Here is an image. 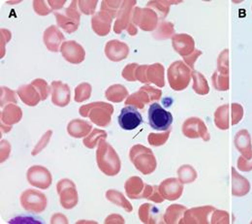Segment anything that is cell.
<instances>
[{"instance_id": "13", "label": "cell", "mask_w": 252, "mask_h": 224, "mask_svg": "<svg viewBox=\"0 0 252 224\" xmlns=\"http://www.w3.org/2000/svg\"><path fill=\"white\" fill-rule=\"evenodd\" d=\"M136 1H130L125 0L123 1V4L119 10L117 20L114 25V32L117 34H121L125 30H127L128 26L131 23L132 19V8L136 4Z\"/></svg>"}, {"instance_id": "27", "label": "cell", "mask_w": 252, "mask_h": 224, "mask_svg": "<svg viewBox=\"0 0 252 224\" xmlns=\"http://www.w3.org/2000/svg\"><path fill=\"white\" fill-rule=\"evenodd\" d=\"M93 87L89 83H82L75 89V101L82 103L91 98Z\"/></svg>"}, {"instance_id": "12", "label": "cell", "mask_w": 252, "mask_h": 224, "mask_svg": "<svg viewBox=\"0 0 252 224\" xmlns=\"http://www.w3.org/2000/svg\"><path fill=\"white\" fill-rule=\"evenodd\" d=\"M105 55L111 62L119 63L127 59L129 47L120 40H110L105 46Z\"/></svg>"}, {"instance_id": "21", "label": "cell", "mask_w": 252, "mask_h": 224, "mask_svg": "<svg viewBox=\"0 0 252 224\" xmlns=\"http://www.w3.org/2000/svg\"><path fill=\"white\" fill-rule=\"evenodd\" d=\"M160 191L163 193L166 199L175 200L181 196L183 192V187L178 183L177 180L170 179L162 183Z\"/></svg>"}, {"instance_id": "41", "label": "cell", "mask_w": 252, "mask_h": 224, "mask_svg": "<svg viewBox=\"0 0 252 224\" xmlns=\"http://www.w3.org/2000/svg\"><path fill=\"white\" fill-rule=\"evenodd\" d=\"M105 224H124L125 222V219L120 216V215H117V214H113L111 216H109L106 220H105Z\"/></svg>"}, {"instance_id": "4", "label": "cell", "mask_w": 252, "mask_h": 224, "mask_svg": "<svg viewBox=\"0 0 252 224\" xmlns=\"http://www.w3.org/2000/svg\"><path fill=\"white\" fill-rule=\"evenodd\" d=\"M54 15L57 20V24L59 28L69 34L77 32L80 27L81 21V13L78 10V1L73 0L68 8H66L63 12L56 11Z\"/></svg>"}, {"instance_id": "25", "label": "cell", "mask_w": 252, "mask_h": 224, "mask_svg": "<svg viewBox=\"0 0 252 224\" xmlns=\"http://www.w3.org/2000/svg\"><path fill=\"white\" fill-rule=\"evenodd\" d=\"M107 137H108V134L105 130L95 128L90 133L89 136H87L84 139L83 143L88 149L93 150L97 147V145L99 144L101 139H107Z\"/></svg>"}, {"instance_id": "9", "label": "cell", "mask_w": 252, "mask_h": 224, "mask_svg": "<svg viewBox=\"0 0 252 224\" xmlns=\"http://www.w3.org/2000/svg\"><path fill=\"white\" fill-rule=\"evenodd\" d=\"M168 74L170 85L175 91H182L188 87L190 73L189 68L183 63L178 62L172 64Z\"/></svg>"}, {"instance_id": "44", "label": "cell", "mask_w": 252, "mask_h": 224, "mask_svg": "<svg viewBox=\"0 0 252 224\" xmlns=\"http://www.w3.org/2000/svg\"><path fill=\"white\" fill-rule=\"evenodd\" d=\"M127 32L131 35V36H134V35H136L137 34V28H135V26H134V24L131 22L130 23V25L128 26V28H127Z\"/></svg>"}, {"instance_id": "29", "label": "cell", "mask_w": 252, "mask_h": 224, "mask_svg": "<svg viewBox=\"0 0 252 224\" xmlns=\"http://www.w3.org/2000/svg\"><path fill=\"white\" fill-rule=\"evenodd\" d=\"M123 4V1H112V0H103L101 2V10L109 14L113 19L117 18L119 10Z\"/></svg>"}, {"instance_id": "39", "label": "cell", "mask_w": 252, "mask_h": 224, "mask_svg": "<svg viewBox=\"0 0 252 224\" xmlns=\"http://www.w3.org/2000/svg\"><path fill=\"white\" fill-rule=\"evenodd\" d=\"M1 55H0V58L3 59V57L5 56V45L7 44V42H9L12 38V33L9 32L8 30H5V29H1Z\"/></svg>"}, {"instance_id": "30", "label": "cell", "mask_w": 252, "mask_h": 224, "mask_svg": "<svg viewBox=\"0 0 252 224\" xmlns=\"http://www.w3.org/2000/svg\"><path fill=\"white\" fill-rule=\"evenodd\" d=\"M18 98L16 92L8 89L7 87L0 88V107L3 109L8 104H17Z\"/></svg>"}, {"instance_id": "5", "label": "cell", "mask_w": 252, "mask_h": 224, "mask_svg": "<svg viewBox=\"0 0 252 224\" xmlns=\"http://www.w3.org/2000/svg\"><path fill=\"white\" fill-rule=\"evenodd\" d=\"M20 201L23 208L32 214L43 213L48 204L47 196L43 192L34 190H27L23 192Z\"/></svg>"}, {"instance_id": "16", "label": "cell", "mask_w": 252, "mask_h": 224, "mask_svg": "<svg viewBox=\"0 0 252 224\" xmlns=\"http://www.w3.org/2000/svg\"><path fill=\"white\" fill-rule=\"evenodd\" d=\"M113 18L105 12H97L92 19V28L98 36H107L111 32Z\"/></svg>"}, {"instance_id": "42", "label": "cell", "mask_w": 252, "mask_h": 224, "mask_svg": "<svg viewBox=\"0 0 252 224\" xmlns=\"http://www.w3.org/2000/svg\"><path fill=\"white\" fill-rule=\"evenodd\" d=\"M51 224H68V220H67V218H66L64 215L59 213V214H55V215L52 217V219H51Z\"/></svg>"}, {"instance_id": "20", "label": "cell", "mask_w": 252, "mask_h": 224, "mask_svg": "<svg viewBox=\"0 0 252 224\" xmlns=\"http://www.w3.org/2000/svg\"><path fill=\"white\" fill-rule=\"evenodd\" d=\"M144 183L139 177H131L126 182L125 190L130 199H141L144 195Z\"/></svg>"}, {"instance_id": "6", "label": "cell", "mask_w": 252, "mask_h": 224, "mask_svg": "<svg viewBox=\"0 0 252 224\" xmlns=\"http://www.w3.org/2000/svg\"><path fill=\"white\" fill-rule=\"evenodd\" d=\"M173 115L159 103H153L149 109V125L158 131H167L173 124Z\"/></svg>"}, {"instance_id": "32", "label": "cell", "mask_w": 252, "mask_h": 224, "mask_svg": "<svg viewBox=\"0 0 252 224\" xmlns=\"http://www.w3.org/2000/svg\"><path fill=\"white\" fill-rule=\"evenodd\" d=\"M53 135V131L52 130H48L40 139V141L36 144V146L34 147V149L32 150V157H35L37 155H39L49 144L51 138Z\"/></svg>"}, {"instance_id": "7", "label": "cell", "mask_w": 252, "mask_h": 224, "mask_svg": "<svg viewBox=\"0 0 252 224\" xmlns=\"http://www.w3.org/2000/svg\"><path fill=\"white\" fill-rule=\"evenodd\" d=\"M57 192L60 195L61 204L64 209L71 210L79 202V195L76 185L69 179H63L57 184Z\"/></svg>"}, {"instance_id": "19", "label": "cell", "mask_w": 252, "mask_h": 224, "mask_svg": "<svg viewBox=\"0 0 252 224\" xmlns=\"http://www.w3.org/2000/svg\"><path fill=\"white\" fill-rule=\"evenodd\" d=\"M17 94L20 96V99L30 107L37 106L39 102L42 100L40 94L32 84L21 86L17 90Z\"/></svg>"}, {"instance_id": "10", "label": "cell", "mask_w": 252, "mask_h": 224, "mask_svg": "<svg viewBox=\"0 0 252 224\" xmlns=\"http://www.w3.org/2000/svg\"><path fill=\"white\" fill-rule=\"evenodd\" d=\"M119 125L124 130H134L143 123V117L134 106H126L119 116Z\"/></svg>"}, {"instance_id": "37", "label": "cell", "mask_w": 252, "mask_h": 224, "mask_svg": "<svg viewBox=\"0 0 252 224\" xmlns=\"http://www.w3.org/2000/svg\"><path fill=\"white\" fill-rule=\"evenodd\" d=\"M139 65L136 64H127L126 67L123 70L122 76L124 79H126L128 82H134L136 81V77H135V73H136V69Z\"/></svg>"}, {"instance_id": "3", "label": "cell", "mask_w": 252, "mask_h": 224, "mask_svg": "<svg viewBox=\"0 0 252 224\" xmlns=\"http://www.w3.org/2000/svg\"><path fill=\"white\" fill-rule=\"evenodd\" d=\"M129 158L136 169L144 175H148L156 169L157 162L152 151L141 145H136L131 148Z\"/></svg>"}, {"instance_id": "38", "label": "cell", "mask_w": 252, "mask_h": 224, "mask_svg": "<svg viewBox=\"0 0 252 224\" xmlns=\"http://www.w3.org/2000/svg\"><path fill=\"white\" fill-rule=\"evenodd\" d=\"M194 79H195V85H194V89L197 93L199 94H207L208 93V87H207V83L205 82L204 78L199 75V73H195L194 75Z\"/></svg>"}, {"instance_id": "33", "label": "cell", "mask_w": 252, "mask_h": 224, "mask_svg": "<svg viewBox=\"0 0 252 224\" xmlns=\"http://www.w3.org/2000/svg\"><path fill=\"white\" fill-rule=\"evenodd\" d=\"M150 80L156 84H158V86L162 87L163 84V68L160 64H156L153 65L150 68Z\"/></svg>"}, {"instance_id": "26", "label": "cell", "mask_w": 252, "mask_h": 224, "mask_svg": "<svg viewBox=\"0 0 252 224\" xmlns=\"http://www.w3.org/2000/svg\"><path fill=\"white\" fill-rule=\"evenodd\" d=\"M149 102V99L145 94V91L141 88L138 93H135L126 98V105H133L137 109H143L145 107V104Z\"/></svg>"}, {"instance_id": "14", "label": "cell", "mask_w": 252, "mask_h": 224, "mask_svg": "<svg viewBox=\"0 0 252 224\" xmlns=\"http://www.w3.org/2000/svg\"><path fill=\"white\" fill-rule=\"evenodd\" d=\"M52 102L58 107H66L71 100V91L67 84L62 81L52 83Z\"/></svg>"}, {"instance_id": "34", "label": "cell", "mask_w": 252, "mask_h": 224, "mask_svg": "<svg viewBox=\"0 0 252 224\" xmlns=\"http://www.w3.org/2000/svg\"><path fill=\"white\" fill-rule=\"evenodd\" d=\"M97 0H81L78 1V6L80 10L85 15H94L95 9L97 6Z\"/></svg>"}, {"instance_id": "35", "label": "cell", "mask_w": 252, "mask_h": 224, "mask_svg": "<svg viewBox=\"0 0 252 224\" xmlns=\"http://www.w3.org/2000/svg\"><path fill=\"white\" fill-rule=\"evenodd\" d=\"M46 3H48V2L42 1V0L33 1V9H34V11H35V13L37 15H39V16H47L51 12H53L51 7H49L48 4H46Z\"/></svg>"}, {"instance_id": "11", "label": "cell", "mask_w": 252, "mask_h": 224, "mask_svg": "<svg viewBox=\"0 0 252 224\" xmlns=\"http://www.w3.org/2000/svg\"><path fill=\"white\" fill-rule=\"evenodd\" d=\"M61 52L63 59L70 64H82L86 59L85 49L76 41H65L62 45Z\"/></svg>"}, {"instance_id": "18", "label": "cell", "mask_w": 252, "mask_h": 224, "mask_svg": "<svg viewBox=\"0 0 252 224\" xmlns=\"http://www.w3.org/2000/svg\"><path fill=\"white\" fill-rule=\"evenodd\" d=\"M93 125L90 122L83 121L80 119L72 120L67 126L68 134L76 139L86 138L90 135L93 130Z\"/></svg>"}, {"instance_id": "31", "label": "cell", "mask_w": 252, "mask_h": 224, "mask_svg": "<svg viewBox=\"0 0 252 224\" xmlns=\"http://www.w3.org/2000/svg\"><path fill=\"white\" fill-rule=\"evenodd\" d=\"M32 85L38 91V93L41 96V99L43 101L47 100V98L50 96L52 93V86L48 84L47 81L43 79H35L32 82Z\"/></svg>"}, {"instance_id": "22", "label": "cell", "mask_w": 252, "mask_h": 224, "mask_svg": "<svg viewBox=\"0 0 252 224\" xmlns=\"http://www.w3.org/2000/svg\"><path fill=\"white\" fill-rule=\"evenodd\" d=\"M107 100L113 103H121L128 97V91L123 85H113L109 87L105 93Z\"/></svg>"}, {"instance_id": "36", "label": "cell", "mask_w": 252, "mask_h": 224, "mask_svg": "<svg viewBox=\"0 0 252 224\" xmlns=\"http://www.w3.org/2000/svg\"><path fill=\"white\" fill-rule=\"evenodd\" d=\"M179 175L183 183H189L195 180L196 173L191 166H184L179 170Z\"/></svg>"}, {"instance_id": "2", "label": "cell", "mask_w": 252, "mask_h": 224, "mask_svg": "<svg viewBox=\"0 0 252 224\" xmlns=\"http://www.w3.org/2000/svg\"><path fill=\"white\" fill-rule=\"evenodd\" d=\"M114 106L102 101L93 102L87 105H83L79 109V114L83 118H90L93 124L100 128H106L110 126L112 122V116L114 114Z\"/></svg>"}, {"instance_id": "40", "label": "cell", "mask_w": 252, "mask_h": 224, "mask_svg": "<svg viewBox=\"0 0 252 224\" xmlns=\"http://www.w3.org/2000/svg\"><path fill=\"white\" fill-rule=\"evenodd\" d=\"M11 154V145L6 140H1V154H0V162H4L8 160Z\"/></svg>"}, {"instance_id": "28", "label": "cell", "mask_w": 252, "mask_h": 224, "mask_svg": "<svg viewBox=\"0 0 252 224\" xmlns=\"http://www.w3.org/2000/svg\"><path fill=\"white\" fill-rule=\"evenodd\" d=\"M175 49L183 55L185 51H188L193 48V41L187 35H178L173 40Z\"/></svg>"}, {"instance_id": "1", "label": "cell", "mask_w": 252, "mask_h": 224, "mask_svg": "<svg viewBox=\"0 0 252 224\" xmlns=\"http://www.w3.org/2000/svg\"><path fill=\"white\" fill-rule=\"evenodd\" d=\"M96 162L100 171L108 177L117 176L121 172V159L116 150L106 142V139H101L98 144Z\"/></svg>"}, {"instance_id": "8", "label": "cell", "mask_w": 252, "mask_h": 224, "mask_svg": "<svg viewBox=\"0 0 252 224\" xmlns=\"http://www.w3.org/2000/svg\"><path fill=\"white\" fill-rule=\"evenodd\" d=\"M27 179L31 186L40 190H48L53 183L51 172L41 165L32 166L28 170Z\"/></svg>"}, {"instance_id": "17", "label": "cell", "mask_w": 252, "mask_h": 224, "mask_svg": "<svg viewBox=\"0 0 252 224\" xmlns=\"http://www.w3.org/2000/svg\"><path fill=\"white\" fill-rule=\"evenodd\" d=\"M23 118V110L16 104H8L6 105L0 115L1 125L12 127L21 122Z\"/></svg>"}, {"instance_id": "23", "label": "cell", "mask_w": 252, "mask_h": 224, "mask_svg": "<svg viewBox=\"0 0 252 224\" xmlns=\"http://www.w3.org/2000/svg\"><path fill=\"white\" fill-rule=\"evenodd\" d=\"M106 198L113 204L124 208L127 213H131L133 211L131 203L126 199L122 192H118L116 190H109L106 192Z\"/></svg>"}, {"instance_id": "24", "label": "cell", "mask_w": 252, "mask_h": 224, "mask_svg": "<svg viewBox=\"0 0 252 224\" xmlns=\"http://www.w3.org/2000/svg\"><path fill=\"white\" fill-rule=\"evenodd\" d=\"M206 128L204 127L201 120L198 119H190L185 124L184 132L188 137L195 138L198 137V134L205 135Z\"/></svg>"}, {"instance_id": "15", "label": "cell", "mask_w": 252, "mask_h": 224, "mask_svg": "<svg viewBox=\"0 0 252 224\" xmlns=\"http://www.w3.org/2000/svg\"><path fill=\"white\" fill-rule=\"evenodd\" d=\"M43 40L50 52L58 53L62 48L65 37L57 26H51L44 32Z\"/></svg>"}, {"instance_id": "43", "label": "cell", "mask_w": 252, "mask_h": 224, "mask_svg": "<svg viewBox=\"0 0 252 224\" xmlns=\"http://www.w3.org/2000/svg\"><path fill=\"white\" fill-rule=\"evenodd\" d=\"M48 3H49V6L51 7V9L53 10V12H56L57 10H60L63 8V5H64V3H66V1L65 0H63V1L49 0Z\"/></svg>"}]
</instances>
